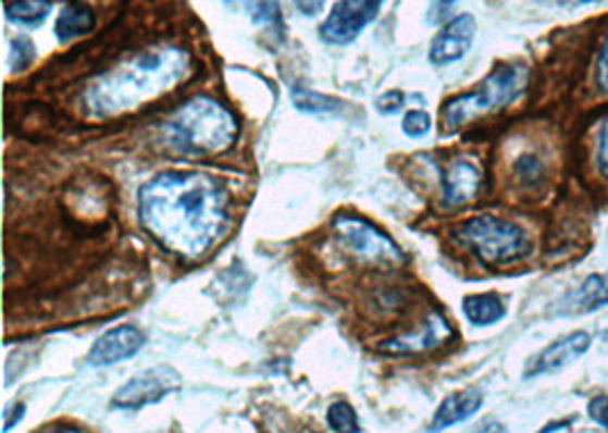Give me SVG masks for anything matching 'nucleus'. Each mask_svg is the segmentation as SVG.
<instances>
[{"label": "nucleus", "mask_w": 608, "mask_h": 433, "mask_svg": "<svg viewBox=\"0 0 608 433\" xmlns=\"http://www.w3.org/2000/svg\"><path fill=\"white\" fill-rule=\"evenodd\" d=\"M141 226L176 256L201 258L228 222V191L201 172H164L139 189Z\"/></svg>", "instance_id": "nucleus-1"}, {"label": "nucleus", "mask_w": 608, "mask_h": 433, "mask_svg": "<svg viewBox=\"0 0 608 433\" xmlns=\"http://www.w3.org/2000/svg\"><path fill=\"white\" fill-rule=\"evenodd\" d=\"M191 74V58L183 48H158L96 78L85 91V108L94 116H116L172 91Z\"/></svg>", "instance_id": "nucleus-2"}, {"label": "nucleus", "mask_w": 608, "mask_h": 433, "mask_svg": "<svg viewBox=\"0 0 608 433\" xmlns=\"http://www.w3.org/2000/svg\"><path fill=\"white\" fill-rule=\"evenodd\" d=\"M237 137V119L210 96H197L164 124L166 147L178 156L201 158L231 149Z\"/></svg>", "instance_id": "nucleus-3"}, {"label": "nucleus", "mask_w": 608, "mask_h": 433, "mask_svg": "<svg viewBox=\"0 0 608 433\" xmlns=\"http://www.w3.org/2000/svg\"><path fill=\"white\" fill-rule=\"evenodd\" d=\"M526 81H529V71L524 66H516V64L497 66L474 91L454 96V99L445 103L443 108L445 131L454 133L470 124L476 116L516 103L526 89Z\"/></svg>", "instance_id": "nucleus-4"}, {"label": "nucleus", "mask_w": 608, "mask_h": 433, "mask_svg": "<svg viewBox=\"0 0 608 433\" xmlns=\"http://www.w3.org/2000/svg\"><path fill=\"white\" fill-rule=\"evenodd\" d=\"M456 239L485 264H508L526 258L531 251V237L520 224L493 214H481L460 224Z\"/></svg>", "instance_id": "nucleus-5"}, {"label": "nucleus", "mask_w": 608, "mask_h": 433, "mask_svg": "<svg viewBox=\"0 0 608 433\" xmlns=\"http://www.w3.org/2000/svg\"><path fill=\"white\" fill-rule=\"evenodd\" d=\"M333 231L347 251H351L364 264H381L393 268L404 262V253L393 237H387L381 228L362 216L343 214L333 222Z\"/></svg>", "instance_id": "nucleus-6"}, {"label": "nucleus", "mask_w": 608, "mask_h": 433, "mask_svg": "<svg viewBox=\"0 0 608 433\" xmlns=\"http://www.w3.org/2000/svg\"><path fill=\"white\" fill-rule=\"evenodd\" d=\"M181 374L172 368H156L149 372H141L133 376L126 386H121L112 397L114 408H126V411H137L141 406L158 404L166 395H172L181 388Z\"/></svg>", "instance_id": "nucleus-7"}, {"label": "nucleus", "mask_w": 608, "mask_h": 433, "mask_svg": "<svg viewBox=\"0 0 608 433\" xmlns=\"http://www.w3.org/2000/svg\"><path fill=\"white\" fill-rule=\"evenodd\" d=\"M383 0H339L322 23V39L328 44H351L379 16Z\"/></svg>", "instance_id": "nucleus-8"}, {"label": "nucleus", "mask_w": 608, "mask_h": 433, "mask_svg": "<svg viewBox=\"0 0 608 433\" xmlns=\"http://www.w3.org/2000/svg\"><path fill=\"white\" fill-rule=\"evenodd\" d=\"M476 37V18L472 14H460L451 18L447 26L437 33L431 44L429 60L437 66H445L466 58Z\"/></svg>", "instance_id": "nucleus-9"}, {"label": "nucleus", "mask_w": 608, "mask_h": 433, "mask_svg": "<svg viewBox=\"0 0 608 433\" xmlns=\"http://www.w3.org/2000/svg\"><path fill=\"white\" fill-rule=\"evenodd\" d=\"M454 338L451 324L441 316V312H431L429 320L412 333L397 335L393 341L381 343V351L395 354V356H412L424 354L429 349L443 347L447 341Z\"/></svg>", "instance_id": "nucleus-10"}, {"label": "nucleus", "mask_w": 608, "mask_h": 433, "mask_svg": "<svg viewBox=\"0 0 608 433\" xmlns=\"http://www.w3.org/2000/svg\"><path fill=\"white\" fill-rule=\"evenodd\" d=\"M146 345V335L137 326H116L103 333L99 341L94 343L89 351V366L94 368H110L128 360L141 351Z\"/></svg>", "instance_id": "nucleus-11"}, {"label": "nucleus", "mask_w": 608, "mask_h": 433, "mask_svg": "<svg viewBox=\"0 0 608 433\" xmlns=\"http://www.w3.org/2000/svg\"><path fill=\"white\" fill-rule=\"evenodd\" d=\"M593 338L588 333L576 331L566 335V338L556 341L547 349H543L536 358L531 360L524 376H543V374H556L566 368H570L574 360H579L583 354L591 349Z\"/></svg>", "instance_id": "nucleus-12"}, {"label": "nucleus", "mask_w": 608, "mask_h": 433, "mask_svg": "<svg viewBox=\"0 0 608 433\" xmlns=\"http://www.w3.org/2000/svg\"><path fill=\"white\" fill-rule=\"evenodd\" d=\"M481 166L470 158H456L443 172V197L449 208L472 203L481 189Z\"/></svg>", "instance_id": "nucleus-13"}, {"label": "nucleus", "mask_w": 608, "mask_h": 433, "mask_svg": "<svg viewBox=\"0 0 608 433\" xmlns=\"http://www.w3.org/2000/svg\"><path fill=\"white\" fill-rule=\"evenodd\" d=\"M483 406V395L476 388H468L460 391L456 395H449L433 416V422L429 426L431 433L435 431H445L458 422H466L468 418H472L474 413H479V408Z\"/></svg>", "instance_id": "nucleus-14"}, {"label": "nucleus", "mask_w": 608, "mask_h": 433, "mask_svg": "<svg viewBox=\"0 0 608 433\" xmlns=\"http://www.w3.org/2000/svg\"><path fill=\"white\" fill-rule=\"evenodd\" d=\"M566 312L583 316L608 306V274H593L566 297Z\"/></svg>", "instance_id": "nucleus-15"}, {"label": "nucleus", "mask_w": 608, "mask_h": 433, "mask_svg": "<svg viewBox=\"0 0 608 433\" xmlns=\"http://www.w3.org/2000/svg\"><path fill=\"white\" fill-rule=\"evenodd\" d=\"M96 18L89 5L80 3V0H73V3H66L58 18H55V37L62 44H69L78 37H85L94 30Z\"/></svg>", "instance_id": "nucleus-16"}, {"label": "nucleus", "mask_w": 608, "mask_h": 433, "mask_svg": "<svg viewBox=\"0 0 608 433\" xmlns=\"http://www.w3.org/2000/svg\"><path fill=\"white\" fill-rule=\"evenodd\" d=\"M463 312H466V318L470 320V324H474V326H491V324H497L499 320H504L506 306L493 293H488V295H470L463 301Z\"/></svg>", "instance_id": "nucleus-17"}, {"label": "nucleus", "mask_w": 608, "mask_h": 433, "mask_svg": "<svg viewBox=\"0 0 608 433\" xmlns=\"http://www.w3.org/2000/svg\"><path fill=\"white\" fill-rule=\"evenodd\" d=\"M228 5H233L235 10L245 12L256 26L262 28H281V3L278 0H226Z\"/></svg>", "instance_id": "nucleus-18"}, {"label": "nucleus", "mask_w": 608, "mask_h": 433, "mask_svg": "<svg viewBox=\"0 0 608 433\" xmlns=\"http://www.w3.org/2000/svg\"><path fill=\"white\" fill-rule=\"evenodd\" d=\"M53 5L51 0H12L5 8V14L12 23H21V26H41L46 16L51 14Z\"/></svg>", "instance_id": "nucleus-19"}, {"label": "nucleus", "mask_w": 608, "mask_h": 433, "mask_svg": "<svg viewBox=\"0 0 608 433\" xmlns=\"http://www.w3.org/2000/svg\"><path fill=\"white\" fill-rule=\"evenodd\" d=\"M291 103L297 106V110L301 112H310V114H335L343 110V103L328 99V96L312 91V89H303V87H295L291 89Z\"/></svg>", "instance_id": "nucleus-20"}, {"label": "nucleus", "mask_w": 608, "mask_h": 433, "mask_svg": "<svg viewBox=\"0 0 608 433\" xmlns=\"http://www.w3.org/2000/svg\"><path fill=\"white\" fill-rule=\"evenodd\" d=\"M37 58V48L33 44L30 37L26 35H16L10 39V69L12 74H21L26 71Z\"/></svg>", "instance_id": "nucleus-21"}, {"label": "nucleus", "mask_w": 608, "mask_h": 433, "mask_svg": "<svg viewBox=\"0 0 608 433\" xmlns=\"http://www.w3.org/2000/svg\"><path fill=\"white\" fill-rule=\"evenodd\" d=\"M326 418H328V426L335 433H360L358 416H356V411L351 408V404H347V401H335L328 408V416Z\"/></svg>", "instance_id": "nucleus-22"}, {"label": "nucleus", "mask_w": 608, "mask_h": 433, "mask_svg": "<svg viewBox=\"0 0 608 433\" xmlns=\"http://www.w3.org/2000/svg\"><path fill=\"white\" fill-rule=\"evenodd\" d=\"M516 174L522 183H538L545 174V164L538 156H533V153H526L522 158H518L516 162Z\"/></svg>", "instance_id": "nucleus-23"}, {"label": "nucleus", "mask_w": 608, "mask_h": 433, "mask_svg": "<svg viewBox=\"0 0 608 433\" xmlns=\"http://www.w3.org/2000/svg\"><path fill=\"white\" fill-rule=\"evenodd\" d=\"M595 166L604 181H608V116L599 124L595 135Z\"/></svg>", "instance_id": "nucleus-24"}, {"label": "nucleus", "mask_w": 608, "mask_h": 433, "mask_svg": "<svg viewBox=\"0 0 608 433\" xmlns=\"http://www.w3.org/2000/svg\"><path fill=\"white\" fill-rule=\"evenodd\" d=\"M431 131V116L424 110H410L404 116V133L412 139L426 137Z\"/></svg>", "instance_id": "nucleus-25"}, {"label": "nucleus", "mask_w": 608, "mask_h": 433, "mask_svg": "<svg viewBox=\"0 0 608 433\" xmlns=\"http://www.w3.org/2000/svg\"><path fill=\"white\" fill-rule=\"evenodd\" d=\"M404 94L401 91H397V89H390V91H385L381 99L376 101V106H379V112H383V114H397L401 108H404Z\"/></svg>", "instance_id": "nucleus-26"}, {"label": "nucleus", "mask_w": 608, "mask_h": 433, "mask_svg": "<svg viewBox=\"0 0 608 433\" xmlns=\"http://www.w3.org/2000/svg\"><path fill=\"white\" fill-rule=\"evenodd\" d=\"M588 416L604 429H608V397H595L588 404Z\"/></svg>", "instance_id": "nucleus-27"}, {"label": "nucleus", "mask_w": 608, "mask_h": 433, "mask_svg": "<svg viewBox=\"0 0 608 433\" xmlns=\"http://www.w3.org/2000/svg\"><path fill=\"white\" fill-rule=\"evenodd\" d=\"M597 85L601 91L608 94V37L604 39V46L597 58Z\"/></svg>", "instance_id": "nucleus-28"}, {"label": "nucleus", "mask_w": 608, "mask_h": 433, "mask_svg": "<svg viewBox=\"0 0 608 433\" xmlns=\"http://www.w3.org/2000/svg\"><path fill=\"white\" fill-rule=\"evenodd\" d=\"M23 413H26V406L23 404H12L5 408V422H3V431H10L14 424L21 422Z\"/></svg>", "instance_id": "nucleus-29"}, {"label": "nucleus", "mask_w": 608, "mask_h": 433, "mask_svg": "<svg viewBox=\"0 0 608 433\" xmlns=\"http://www.w3.org/2000/svg\"><path fill=\"white\" fill-rule=\"evenodd\" d=\"M295 5L306 16H318L324 10V0H295Z\"/></svg>", "instance_id": "nucleus-30"}, {"label": "nucleus", "mask_w": 608, "mask_h": 433, "mask_svg": "<svg viewBox=\"0 0 608 433\" xmlns=\"http://www.w3.org/2000/svg\"><path fill=\"white\" fill-rule=\"evenodd\" d=\"M470 433H506V426L497 420H483Z\"/></svg>", "instance_id": "nucleus-31"}, {"label": "nucleus", "mask_w": 608, "mask_h": 433, "mask_svg": "<svg viewBox=\"0 0 608 433\" xmlns=\"http://www.w3.org/2000/svg\"><path fill=\"white\" fill-rule=\"evenodd\" d=\"M44 433H85V431H76V429H58V431H44Z\"/></svg>", "instance_id": "nucleus-32"}, {"label": "nucleus", "mask_w": 608, "mask_h": 433, "mask_svg": "<svg viewBox=\"0 0 608 433\" xmlns=\"http://www.w3.org/2000/svg\"><path fill=\"white\" fill-rule=\"evenodd\" d=\"M574 3H597V0H574Z\"/></svg>", "instance_id": "nucleus-33"}]
</instances>
